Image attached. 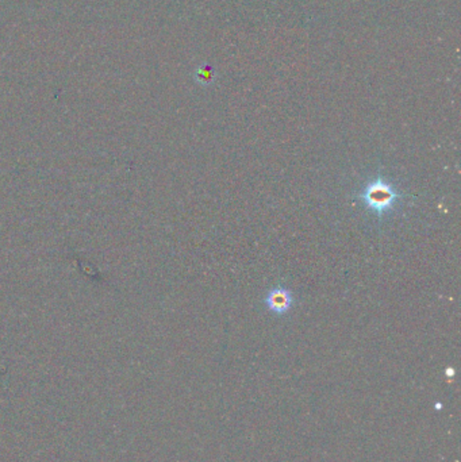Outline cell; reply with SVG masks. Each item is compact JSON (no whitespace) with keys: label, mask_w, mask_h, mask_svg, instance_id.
<instances>
[{"label":"cell","mask_w":461,"mask_h":462,"mask_svg":"<svg viewBox=\"0 0 461 462\" xmlns=\"http://www.w3.org/2000/svg\"><path fill=\"white\" fill-rule=\"evenodd\" d=\"M264 304L267 306L268 311H271L272 314L285 315L294 304L292 292L288 288L276 287L267 293L264 299Z\"/></svg>","instance_id":"obj_2"},{"label":"cell","mask_w":461,"mask_h":462,"mask_svg":"<svg viewBox=\"0 0 461 462\" xmlns=\"http://www.w3.org/2000/svg\"><path fill=\"white\" fill-rule=\"evenodd\" d=\"M359 197L363 200L366 207L373 214L383 217L391 212L398 200L401 199V193L395 189V186L383 178H376L369 182L359 193Z\"/></svg>","instance_id":"obj_1"}]
</instances>
